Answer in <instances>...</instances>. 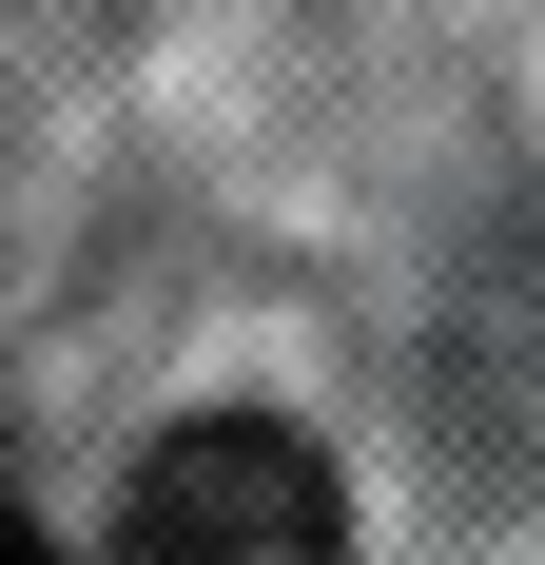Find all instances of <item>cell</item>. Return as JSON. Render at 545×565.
I'll use <instances>...</instances> for the list:
<instances>
[{
  "label": "cell",
  "instance_id": "7a4b0ae2",
  "mask_svg": "<svg viewBox=\"0 0 545 565\" xmlns=\"http://www.w3.org/2000/svg\"><path fill=\"white\" fill-rule=\"evenodd\" d=\"M0 565H58V546H40V508H20V488H0Z\"/></svg>",
  "mask_w": 545,
  "mask_h": 565
},
{
  "label": "cell",
  "instance_id": "6da1fadb",
  "mask_svg": "<svg viewBox=\"0 0 545 565\" xmlns=\"http://www.w3.org/2000/svg\"><path fill=\"white\" fill-rule=\"evenodd\" d=\"M117 565H351V508H331V468L292 449L272 409H195V429L137 468Z\"/></svg>",
  "mask_w": 545,
  "mask_h": 565
}]
</instances>
